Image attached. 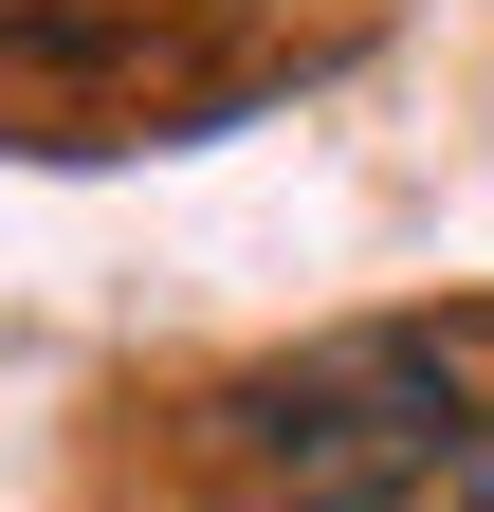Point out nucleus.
<instances>
[{
	"instance_id": "1",
	"label": "nucleus",
	"mask_w": 494,
	"mask_h": 512,
	"mask_svg": "<svg viewBox=\"0 0 494 512\" xmlns=\"http://www.w3.org/2000/svg\"><path fill=\"white\" fill-rule=\"evenodd\" d=\"M476 366H494V330H312L293 366H257L220 403V458L330 476V494H385V512H440V458L476 421Z\"/></svg>"
},
{
	"instance_id": "2",
	"label": "nucleus",
	"mask_w": 494,
	"mask_h": 512,
	"mask_svg": "<svg viewBox=\"0 0 494 512\" xmlns=\"http://www.w3.org/2000/svg\"><path fill=\"white\" fill-rule=\"evenodd\" d=\"M220 512H385V494H330V476H257V458H238Z\"/></svg>"
},
{
	"instance_id": "3",
	"label": "nucleus",
	"mask_w": 494,
	"mask_h": 512,
	"mask_svg": "<svg viewBox=\"0 0 494 512\" xmlns=\"http://www.w3.org/2000/svg\"><path fill=\"white\" fill-rule=\"evenodd\" d=\"M440 512H494V403L458 421V458H440Z\"/></svg>"
}]
</instances>
